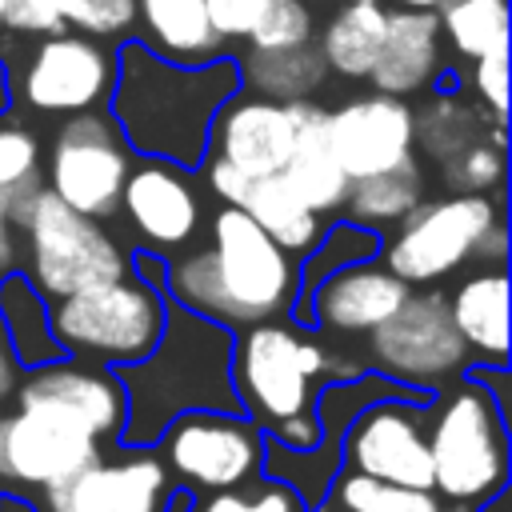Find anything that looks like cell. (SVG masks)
I'll list each match as a JSON object with an SVG mask.
<instances>
[{"label":"cell","instance_id":"ee69618b","mask_svg":"<svg viewBox=\"0 0 512 512\" xmlns=\"http://www.w3.org/2000/svg\"><path fill=\"white\" fill-rule=\"evenodd\" d=\"M448 0H396V8H408V12H440Z\"/></svg>","mask_w":512,"mask_h":512},{"label":"cell","instance_id":"d590c367","mask_svg":"<svg viewBox=\"0 0 512 512\" xmlns=\"http://www.w3.org/2000/svg\"><path fill=\"white\" fill-rule=\"evenodd\" d=\"M436 168H440V184L448 188V196H488L504 184V148H496L484 136L480 144L456 152L452 160Z\"/></svg>","mask_w":512,"mask_h":512},{"label":"cell","instance_id":"7bdbcfd3","mask_svg":"<svg viewBox=\"0 0 512 512\" xmlns=\"http://www.w3.org/2000/svg\"><path fill=\"white\" fill-rule=\"evenodd\" d=\"M16 384H20V364H16V356L4 340V328H0V400H8L16 392Z\"/></svg>","mask_w":512,"mask_h":512},{"label":"cell","instance_id":"d6a6232c","mask_svg":"<svg viewBox=\"0 0 512 512\" xmlns=\"http://www.w3.org/2000/svg\"><path fill=\"white\" fill-rule=\"evenodd\" d=\"M380 244H384V240H380L376 232H368V228H360V224H352V220H340V224L324 228V236L316 240V248L300 260V296H296V308H300V304L312 296V288H316L320 280H328L332 272L372 260V256L380 252ZM296 308H292V312H296Z\"/></svg>","mask_w":512,"mask_h":512},{"label":"cell","instance_id":"6da1fadb","mask_svg":"<svg viewBox=\"0 0 512 512\" xmlns=\"http://www.w3.org/2000/svg\"><path fill=\"white\" fill-rule=\"evenodd\" d=\"M236 92L240 76L232 56L184 68L128 36L116 44V80L104 112L136 160H164L188 172L204 164L212 116Z\"/></svg>","mask_w":512,"mask_h":512},{"label":"cell","instance_id":"c3c4849f","mask_svg":"<svg viewBox=\"0 0 512 512\" xmlns=\"http://www.w3.org/2000/svg\"><path fill=\"white\" fill-rule=\"evenodd\" d=\"M340 4H360V0H340Z\"/></svg>","mask_w":512,"mask_h":512},{"label":"cell","instance_id":"836d02e7","mask_svg":"<svg viewBox=\"0 0 512 512\" xmlns=\"http://www.w3.org/2000/svg\"><path fill=\"white\" fill-rule=\"evenodd\" d=\"M324 512H444V504L432 492L392 488L344 468L328 488Z\"/></svg>","mask_w":512,"mask_h":512},{"label":"cell","instance_id":"83f0119b","mask_svg":"<svg viewBox=\"0 0 512 512\" xmlns=\"http://www.w3.org/2000/svg\"><path fill=\"white\" fill-rule=\"evenodd\" d=\"M384 28H388V8L380 0L340 4L316 40L324 68L344 80H368L376 56L384 48Z\"/></svg>","mask_w":512,"mask_h":512},{"label":"cell","instance_id":"8fae6325","mask_svg":"<svg viewBox=\"0 0 512 512\" xmlns=\"http://www.w3.org/2000/svg\"><path fill=\"white\" fill-rule=\"evenodd\" d=\"M132 160L136 156L124 148L108 112H84V116H72L52 136L44 180L64 208L88 220H108L120 208V192Z\"/></svg>","mask_w":512,"mask_h":512},{"label":"cell","instance_id":"60d3db41","mask_svg":"<svg viewBox=\"0 0 512 512\" xmlns=\"http://www.w3.org/2000/svg\"><path fill=\"white\" fill-rule=\"evenodd\" d=\"M16 224H12V196L0 192V280L16 272L20 264V240H16Z\"/></svg>","mask_w":512,"mask_h":512},{"label":"cell","instance_id":"e0dca14e","mask_svg":"<svg viewBox=\"0 0 512 512\" xmlns=\"http://www.w3.org/2000/svg\"><path fill=\"white\" fill-rule=\"evenodd\" d=\"M292 152V120L288 104L236 92L208 128V152L212 160L236 168L244 180L280 176Z\"/></svg>","mask_w":512,"mask_h":512},{"label":"cell","instance_id":"ab89813d","mask_svg":"<svg viewBox=\"0 0 512 512\" xmlns=\"http://www.w3.org/2000/svg\"><path fill=\"white\" fill-rule=\"evenodd\" d=\"M268 0H204L208 8V24L212 32L228 44V40H248V32L256 28L260 12Z\"/></svg>","mask_w":512,"mask_h":512},{"label":"cell","instance_id":"f6af8a7d","mask_svg":"<svg viewBox=\"0 0 512 512\" xmlns=\"http://www.w3.org/2000/svg\"><path fill=\"white\" fill-rule=\"evenodd\" d=\"M8 104H12V76H8L4 60H0V116L8 112Z\"/></svg>","mask_w":512,"mask_h":512},{"label":"cell","instance_id":"4dcf8cb0","mask_svg":"<svg viewBox=\"0 0 512 512\" xmlns=\"http://www.w3.org/2000/svg\"><path fill=\"white\" fill-rule=\"evenodd\" d=\"M428 192V176L420 168V160H408L384 176H368V180H352L348 184V196H344V208H348V220L368 228V232H384L388 224H400Z\"/></svg>","mask_w":512,"mask_h":512},{"label":"cell","instance_id":"f546056e","mask_svg":"<svg viewBox=\"0 0 512 512\" xmlns=\"http://www.w3.org/2000/svg\"><path fill=\"white\" fill-rule=\"evenodd\" d=\"M0 328L20 368H44L56 360H68L64 348L52 336L48 324V300L28 284L24 272H12L0 280Z\"/></svg>","mask_w":512,"mask_h":512},{"label":"cell","instance_id":"277c9868","mask_svg":"<svg viewBox=\"0 0 512 512\" xmlns=\"http://www.w3.org/2000/svg\"><path fill=\"white\" fill-rule=\"evenodd\" d=\"M232 340L236 332L168 300L156 348L144 360L112 372L128 400L120 440L144 448L156 444L164 428L184 412H240L232 392Z\"/></svg>","mask_w":512,"mask_h":512},{"label":"cell","instance_id":"5bb4252c","mask_svg":"<svg viewBox=\"0 0 512 512\" xmlns=\"http://www.w3.org/2000/svg\"><path fill=\"white\" fill-rule=\"evenodd\" d=\"M116 80V48L80 32L44 36L20 72V100L48 116L104 112Z\"/></svg>","mask_w":512,"mask_h":512},{"label":"cell","instance_id":"bcb514c9","mask_svg":"<svg viewBox=\"0 0 512 512\" xmlns=\"http://www.w3.org/2000/svg\"><path fill=\"white\" fill-rule=\"evenodd\" d=\"M8 8H12V0H0V28H4V20H8Z\"/></svg>","mask_w":512,"mask_h":512},{"label":"cell","instance_id":"9c48e42d","mask_svg":"<svg viewBox=\"0 0 512 512\" xmlns=\"http://www.w3.org/2000/svg\"><path fill=\"white\" fill-rule=\"evenodd\" d=\"M372 368L408 392H444L472 364L464 340L452 328L448 296L436 288L408 292V300L376 332H368Z\"/></svg>","mask_w":512,"mask_h":512},{"label":"cell","instance_id":"7dc6e473","mask_svg":"<svg viewBox=\"0 0 512 512\" xmlns=\"http://www.w3.org/2000/svg\"><path fill=\"white\" fill-rule=\"evenodd\" d=\"M444 512H468V508H448V504H444Z\"/></svg>","mask_w":512,"mask_h":512},{"label":"cell","instance_id":"8d00e7d4","mask_svg":"<svg viewBox=\"0 0 512 512\" xmlns=\"http://www.w3.org/2000/svg\"><path fill=\"white\" fill-rule=\"evenodd\" d=\"M184 512H308V508H304V496L292 484L260 476V480L228 488V492L196 496Z\"/></svg>","mask_w":512,"mask_h":512},{"label":"cell","instance_id":"4316f807","mask_svg":"<svg viewBox=\"0 0 512 512\" xmlns=\"http://www.w3.org/2000/svg\"><path fill=\"white\" fill-rule=\"evenodd\" d=\"M492 124L496 120L468 92H460V88H436L420 108H412V148L424 160L444 164L456 152L480 144L492 132Z\"/></svg>","mask_w":512,"mask_h":512},{"label":"cell","instance_id":"603a6c76","mask_svg":"<svg viewBox=\"0 0 512 512\" xmlns=\"http://www.w3.org/2000/svg\"><path fill=\"white\" fill-rule=\"evenodd\" d=\"M448 316L480 368H508V272L480 268L448 296Z\"/></svg>","mask_w":512,"mask_h":512},{"label":"cell","instance_id":"2e32d148","mask_svg":"<svg viewBox=\"0 0 512 512\" xmlns=\"http://www.w3.org/2000/svg\"><path fill=\"white\" fill-rule=\"evenodd\" d=\"M172 480L152 452L96 456L88 468L44 492V512H168Z\"/></svg>","mask_w":512,"mask_h":512},{"label":"cell","instance_id":"4fadbf2b","mask_svg":"<svg viewBox=\"0 0 512 512\" xmlns=\"http://www.w3.org/2000/svg\"><path fill=\"white\" fill-rule=\"evenodd\" d=\"M344 468L368 480L432 492V460H428V396H396L376 400L352 416L340 444Z\"/></svg>","mask_w":512,"mask_h":512},{"label":"cell","instance_id":"9a60e30c","mask_svg":"<svg viewBox=\"0 0 512 512\" xmlns=\"http://www.w3.org/2000/svg\"><path fill=\"white\" fill-rule=\"evenodd\" d=\"M328 148L340 164V172L352 180L384 176L408 160H416L412 148V104L396 96H352L324 120Z\"/></svg>","mask_w":512,"mask_h":512},{"label":"cell","instance_id":"7c38bea8","mask_svg":"<svg viewBox=\"0 0 512 512\" xmlns=\"http://www.w3.org/2000/svg\"><path fill=\"white\" fill-rule=\"evenodd\" d=\"M104 456L96 432L60 404L24 400L0 416V480L52 492L80 468Z\"/></svg>","mask_w":512,"mask_h":512},{"label":"cell","instance_id":"ac0fdd59","mask_svg":"<svg viewBox=\"0 0 512 512\" xmlns=\"http://www.w3.org/2000/svg\"><path fill=\"white\" fill-rule=\"evenodd\" d=\"M408 284H400L380 260H364L332 272L312 288V296L296 308L304 328H328L336 336H368L408 300Z\"/></svg>","mask_w":512,"mask_h":512},{"label":"cell","instance_id":"ba28073f","mask_svg":"<svg viewBox=\"0 0 512 512\" xmlns=\"http://www.w3.org/2000/svg\"><path fill=\"white\" fill-rule=\"evenodd\" d=\"M504 220V188L492 196H436L420 200L380 244V264L408 288L432 284L472 260L476 240Z\"/></svg>","mask_w":512,"mask_h":512},{"label":"cell","instance_id":"44dd1931","mask_svg":"<svg viewBox=\"0 0 512 512\" xmlns=\"http://www.w3.org/2000/svg\"><path fill=\"white\" fill-rule=\"evenodd\" d=\"M368 80L380 96H396V100L432 92L444 80V40L436 12L392 8L384 28V48Z\"/></svg>","mask_w":512,"mask_h":512},{"label":"cell","instance_id":"b9f144b4","mask_svg":"<svg viewBox=\"0 0 512 512\" xmlns=\"http://www.w3.org/2000/svg\"><path fill=\"white\" fill-rule=\"evenodd\" d=\"M472 260H480V264H488V268H504V260H508V228H504V220L492 224V228L476 240Z\"/></svg>","mask_w":512,"mask_h":512},{"label":"cell","instance_id":"52a82bcc","mask_svg":"<svg viewBox=\"0 0 512 512\" xmlns=\"http://www.w3.org/2000/svg\"><path fill=\"white\" fill-rule=\"evenodd\" d=\"M164 292L140 284L132 272L112 284L84 288L48 304V324L64 356H80L96 368L144 360L164 332Z\"/></svg>","mask_w":512,"mask_h":512},{"label":"cell","instance_id":"e575fe53","mask_svg":"<svg viewBox=\"0 0 512 512\" xmlns=\"http://www.w3.org/2000/svg\"><path fill=\"white\" fill-rule=\"evenodd\" d=\"M316 40V16L308 0H268L256 28L248 32L252 52H288Z\"/></svg>","mask_w":512,"mask_h":512},{"label":"cell","instance_id":"30bf717a","mask_svg":"<svg viewBox=\"0 0 512 512\" xmlns=\"http://www.w3.org/2000/svg\"><path fill=\"white\" fill-rule=\"evenodd\" d=\"M268 436L240 412H184L160 436L168 480L208 496L260 480Z\"/></svg>","mask_w":512,"mask_h":512},{"label":"cell","instance_id":"484cf974","mask_svg":"<svg viewBox=\"0 0 512 512\" xmlns=\"http://www.w3.org/2000/svg\"><path fill=\"white\" fill-rule=\"evenodd\" d=\"M228 208H240L280 252L304 260L316 240L324 236L328 224H320L316 212H308L300 204V196L284 184V176H264V180H244V188L236 192V200Z\"/></svg>","mask_w":512,"mask_h":512},{"label":"cell","instance_id":"d4e9b609","mask_svg":"<svg viewBox=\"0 0 512 512\" xmlns=\"http://www.w3.org/2000/svg\"><path fill=\"white\" fill-rule=\"evenodd\" d=\"M4 28L24 36L76 28L88 40H128L136 28V0H12Z\"/></svg>","mask_w":512,"mask_h":512},{"label":"cell","instance_id":"8992f818","mask_svg":"<svg viewBox=\"0 0 512 512\" xmlns=\"http://www.w3.org/2000/svg\"><path fill=\"white\" fill-rule=\"evenodd\" d=\"M12 224L24 236V276L48 304L132 272L120 240L100 220L64 208L48 188L12 196Z\"/></svg>","mask_w":512,"mask_h":512},{"label":"cell","instance_id":"3957f363","mask_svg":"<svg viewBox=\"0 0 512 512\" xmlns=\"http://www.w3.org/2000/svg\"><path fill=\"white\" fill-rule=\"evenodd\" d=\"M356 376V360H340L332 348L284 320L252 324L232 340V392L240 416H248L284 452L304 456L324 440L316 392Z\"/></svg>","mask_w":512,"mask_h":512},{"label":"cell","instance_id":"5b68a950","mask_svg":"<svg viewBox=\"0 0 512 512\" xmlns=\"http://www.w3.org/2000/svg\"><path fill=\"white\" fill-rule=\"evenodd\" d=\"M432 496L448 508H480L508 484V432L496 392L460 376L428 404Z\"/></svg>","mask_w":512,"mask_h":512},{"label":"cell","instance_id":"ffe728a7","mask_svg":"<svg viewBox=\"0 0 512 512\" xmlns=\"http://www.w3.org/2000/svg\"><path fill=\"white\" fill-rule=\"evenodd\" d=\"M24 400H44V404H60L72 416H80L96 440H120L124 420H128V400L120 380L108 368L96 364H80V360H56L44 368H32L20 384H16V404Z\"/></svg>","mask_w":512,"mask_h":512},{"label":"cell","instance_id":"f35d334b","mask_svg":"<svg viewBox=\"0 0 512 512\" xmlns=\"http://www.w3.org/2000/svg\"><path fill=\"white\" fill-rule=\"evenodd\" d=\"M468 84H472V100L496 124H508V52L468 64Z\"/></svg>","mask_w":512,"mask_h":512},{"label":"cell","instance_id":"f1b7e54d","mask_svg":"<svg viewBox=\"0 0 512 512\" xmlns=\"http://www.w3.org/2000/svg\"><path fill=\"white\" fill-rule=\"evenodd\" d=\"M236 76H240V92L276 100V104H292V100H312L320 92V84L328 80L324 56L312 44L304 48H288V52H244L236 60Z\"/></svg>","mask_w":512,"mask_h":512},{"label":"cell","instance_id":"7402d4cb","mask_svg":"<svg viewBox=\"0 0 512 512\" xmlns=\"http://www.w3.org/2000/svg\"><path fill=\"white\" fill-rule=\"evenodd\" d=\"M288 120H292V152H288V164L280 172L284 184L316 216H328V212L344 208L348 176L340 172V164L328 148V132H324L328 108H320L316 100H292Z\"/></svg>","mask_w":512,"mask_h":512},{"label":"cell","instance_id":"7a4b0ae2","mask_svg":"<svg viewBox=\"0 0 512 512\" xmlns=\"http://www.w3.org/2000/svg\"><path fill=\"white\" fill-rule=\"evenodd\" d=\"M164 296L192 316L244 332L296 308L300 260L224 204L208 224V244L164 264Z\"/></svg>","mask_w":512,"mask_h":512},{"label":"cell","instance_id":"1f68e13d","mask_svg":"<svg viewBox=\"0 0 512 512\" xmlns=\"http://www.w3.org/2000/svg\"><path fill=\"white\" fill-rule=\"evenodd\" d=\"M436 20L440 40L468 64L508 52V0H448Z\"/></svg>","mask_w":512,"mask_h":512},{"label":"cell","instance_id":"74e56055","mask_svg":"<svg viewBox=\"0 0 512 512\" xmlns=\"http://www.w3.org/2000/svg\"><path fill=\"white\" fill-rule=\"evenodd\" d=\"M36 188H44L40 184V140L16 120H0V192L20 196Z\"/></svg>","mask_w":512,"mask_h":512},{"label":"cell","instance_id":"cb8c5ba5","mask_svg":"<svg viewBox=\"0 0 512 512\" xmlns=\"http://www.w3.org/2000/svg\"><path fill=\"white\" fill-rule=\"evenodd\" d=\"M140 44L168 64H208L224 56V40L208 24L204 0H136Z\"/></svg>","mask_w":512,"mask_h":512},{"label":"cell","instance_id":"d6986e66","mask_svg":"<svg viewBox=\"0 0 512 512\" xmlns=\"http://www.w3.org/2000/svg\"><path fill=\"white\" fill-rule=\"evenodd\" d=\"M120 208L148 248H184L200 232L196 184L164 160H132Z\"/></svg>","mask_w":512,"mask_h":512}]
</instances>
